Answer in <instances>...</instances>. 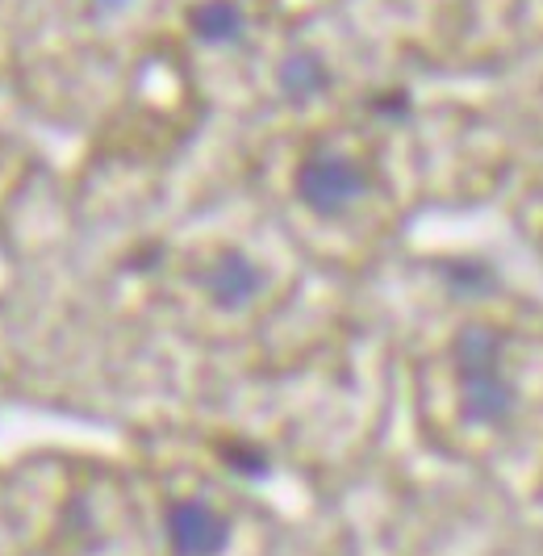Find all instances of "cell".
<instances>
[{
	"mask_svg": "<svg viewBox=\"0 0 543 556\" xmlns=\"http://www.w3.org/2000/svg\"><path fill=\"white\" fill-rule=\"evenodd\" d=\"M506 356V339L497 327L489 323H464L460 331L452 334V364L456 377H481V372H497Z\"/></svg>",
	"mask_w": 543,
	"mask_h": 556,
	"instance_id": "5b68a950",
	"label": "cell"
},
{
	"mask_svg": "<svg viewBox=\"0 0 543 556\" xmlns=\"http://www.w3.org/2000/svg\"><path fill=\"white\" fill-rule=\"evenodd\" d=\"M518 410V390L506 377V368L481 372V377H464L460 381V415L472 427H502Z\"/></svg>",
	"mask_w": 543,
	"mask_h": 556,
	"instance_id": "277c9868",
	"label": "cell"
},
{
	"mask_svg": "<svg viewBox=\"0 0 543 556\" xmlns=\"http://www.w3.org/2000/svg\"><path fill=\"white\" fill-rule=\"evenodd\" d=\"M222 465H226L230 473L247 477V481L272 477V456L260 444H251V440H226V444H222Z\"/></svg>",
	"mask_w": 543,
	"mask_h": 556,
	"instance_id": "9c48e42d",
	"label": "cell"
},
{
	"mask_svg": "<svg viewBox=\"0 0 543 556\" xmlns=\"http://www.w3.org/2000/svg\"><path fill=\"white\" fill-rule=\"evenodd\" d=\"M368 189V167L343 151H310L293 172V193L314 218H343Z\"/></svg>",
	"mask_w": 543,
	"mask_h": 556,
	"instance_id": "6da1fadb",
	"label": "cell"
},
{
	"mask_svg": "<svg viewBox=\"0 0 543 556\" xmlns=\"http://www.w3.org/2000/svg\"><path fill=\"white\" fill-rule=\"evenodd\" d=\"M368 110L377 113L380 122H406L409 110H414V101H409L406 88H384L377 97H368Z\"/></svg>",
	"mask_w": 543,
	"mask_h": 556,
	"instance_id": "30bf717a",
	"label": "cell"
},
{
	"mask_svg": "<svg viewBox=\"0 0 543 556\" xmlns=\"http://www.w3.org/2000/svg\"><path fill=\"white\" fill-rule=\"evenodd\" d=\"M172 556H222L230 548V519L205 498H176L163 515Z\"/></svg>",
	"mask_w": 543,
	"mask_h": 556,
	"instance_id": "7a4b0ae2",
	"label": "cell"
},
{
	"mask_svg": "<svg viewBox=\"0 0 543 556\" xmlns=\"http://www.w3.org/2000/svg\"><path fill=\"white\" fill-rule=\"evenodd\" d=\"M88 4H92V9L101 13V17H113V13H122V9H130L135 0H88Z\"/></svg>",
	"mask_w": 543,
	"mask_h": 556,
	"instance_id": "8fae6325",
	"label": "cell"
},
{
	"mask_svg": "<svg viewBox=\"0 0 543 556\" xmlns=\"http://www.w3.org/2000/svg\"><path fill=\"white\" fill-rule=\"evenodd\" d=\"M189 29L205 47H235L247 34V13L239 0H197L189 9Z\"/></svg>",
	"mask_w": 543,
	"mask_h": 556,
	"instance_id": "52a82bcc",
	"label": "cell"
},
{
	"mask_svg": "<svg viewBox=\"0 0 543 556\" xmlns=\"http://www.w3.org/2000/svg\"><path fill=\"white\" fill-rule=\"evenodd\" d=\"M330 80H334L330 76V63L318 51H293V55H285L276 63V88L293 105H305V101L323 97L326 88H330Z\"/></svg>",
	"mask_w": 543,
	"mask_h": 556,
	"instance_id": "8992f818",
	"label": "cell"
},
{
	"mask_svg": "<svg viewBox=\"0 0 543 556\" xmlns=\"http://www.w3.org/2000/svg\"><path fill=\"white\" fill-rule=\"evenodd\" d=\"M205 298L214 302L217 309H226V314H239L247 309L251 302H260V293L268 289V273H264V264L260 260H251L247 251H222L214 264L205 268Z\"/></svg>",
	"mask_w": 543,
	"mask_h": 556,
	"instance_id": "3957f363",
	"label": "cell"
},
{
	"mask_svg": "<svg viewBox=\"0 0 543 556\" xmlns=\"http://www.w3.org/2000/svg\"><path fill=\"white\" fill-rule=\"evenodd\" d=\"M439 277H443V285L456 298H468V302L497 293V268L489 260H481V255H452V260H443Z\"/></svg>",
	"mask_w": 543,
	"mask_h": 556,
	"instance_id": "ba28073f",
	"label": "cell"
}]
</instances>
